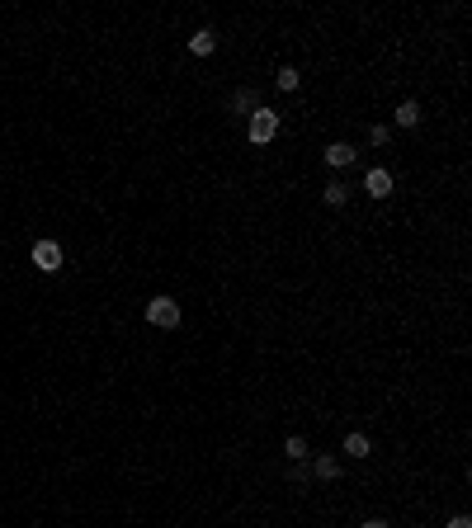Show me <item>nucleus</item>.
Masks as SVG:
<instances>
[{"mask_svg":"<svg viewBox=\"0 0 472 528\" xmlns=\"http://www.w3.org/2000/svg\"><path fill=\"white\" fill-rule=\"evenodd\" d=\"M397 123L416 127V123H421V104H416V99H402V104H397Z\"/></svg>","mask_w":472,"mask_h":528,"instance_id":"9","label":"nucleus"},{"mask_svg":"<svg viewBox=\"0 0 472 528\" xmlns=\"http://www.w3.org/2000/svg\"><path fill=\"white\" fill-rule=\"evenodd\" d=\"M354 156H359V151H354L349 142H330V146H326V165H330V170H345V165H354Z\"/></svg>","mask_w":472,"mask_h":528,"instance_id":"4","label":"nucleus"},{"mask_svg":"<svg viewBox=\"0 0 472 528\" xmlns=\"http://www.w3.org/2000/svg\"><path fill=\"white\" fill-rule=\"evenodd\" d=\"M213 47H218L213 29H199L194 38H189V52H194V57H213Z\"/></svg>","mask_w":472,"mask_h":528,"instance_id":"6","label":"nucleus"},{"mask_svg":"<svg viewBox=\"0 0 472 528\" xmlns=\"http://www.w3.org/2000/svg\"><path fill=\"white\" fill-rule=\"evenodd\" d=\"M345 453H349V458H368V453H373V444H368V434H359V429H354V434H345Z\"/></svg>","mask_w":472,"mask_h":528,"instance_id":"8","label":"nucleus"},{"mask_svg":"<svg viewBox=\"0 0 472 528\" xmlns=\"http://www.w3.org/2000/svg\"><path fill=\"white\" fill-rule=\"evenodd\" d=\"M33 269L57 274V269H62V246H57V241H38V246H33Z\"/></svg>","mask_w":472,"mask_h":528,"instance_id":"3","label":"nucleus"},{"mask_svg":"<svg viewBox=\"0 0 472 528\" xmlns=\"http://www.w3.org/2000/svg\"><path fill=\"white\" fill-rule=\"evenodd\" d=\"M283 453H288V463H307V439L288 434V439H283Z\"/></svg>","mask_w":472,"mask_h":528,"instance_id":"10","label":"nucleus"},{"mask_svg":"<svg viewBox=\"0 0 472 528\" xmlns=\"http://www.w3.org/2000/svg\"><path fill=\"white\" fill-rule=\"evenodd\" d=\"M246 137H251L255 146L274 142V137H279V113H274V109H255V113H251V123H246Z\"/></svg>","mask_w":472,"mask_h":528,"instance_id":"1","label":"nucleus"},{"mask_svg":"<svg viewBox=\"0 0 472 528\" xmlns=\"http://www.w3.org/2000/svg\"><path fill=\"white\" fill-rule=\"evenodd\" d=\"M359 528H387V524H383V519H364Z\"/></svg>","mask_w":472,"mask_h":528,"instance_id":"16","label":"nucleus"},{"mask_svg":"<svg viewBox=\"0 0 472 528\" xmlns=\"http://www.w3.org/2000/svg\"><path fill=\"white\" fill-rule=\"evenodd\" d=\"M449 528H472V519H468V514H454V519H449Z\"/></svg>","mask_w":472,"mask_h":528,"instance_id":"15","label":"nucleus"},{"mask_svg":"<svg viewBox=\"0 0 472 528\" xmlns=\"http://www.w3.org/2000/svg\"><path fill=\"white\" fill-rule=\"evenodd\" d=\"M364 189H368V199H387V194H392V175L387 170H368L364 175Z\"/></svg>","mask_w":472,"mask_h":528,"instance_id":"5","label":"nucleus"},{"mask_svg":"<svg viewBox=\"0 0 472 528\" xmlns=\"http://www.w3.org/2000/svg\"><path fill=\"white\" fill-rule=\"evenodd\" d=\"M274 85H279V90H288V94H293V90H298V85H302V76H298V71H293V66H283V71H279V80H274Z\"/></svg>","mask_w":472,"mask_h":528,"instance_id":"13","label":"nucleus"},{"mask_svg":"<svg viewBox=\"0 0 472 528\" xmlns=\"http://www.w3.org/2000/svg\"><path fill=\"white\" fill-rule=\"evenodd\" d=\"M232 109H236V113H251V109H260V104H255V90H236V94H232Z\"/></svg>","mask_w":472,"mask_h":528,"instance_id":"12","label":"nucleus"},{"mask_svg":"<svg viewBox=\"0 0 472 528\" xmlns=\"http://www.w3.org/2000/svg\"><path fill=\"white\" fill-rule=\"evenodd\" d=\"M312 477H321V482H340V458H316L312 463Z\"/></svg>","mask_w":472,"mask_h":528,"instance_id":"7","label":"nucleus"},{"mask_svg":"<svg viewBox=\"0 0 472 528\" xmlns=\"http://www.w3.org/2000/svg\"><path fill=\"white\" fill-rule=\"evenodd\" d=\"M147 321H151V326H161V330H170V326H180V302H175V297H151V302H147Z\"/></svg>","mask_w":472,"mask_h":528,"instance_id":"2","label":"nucleus"},{"mask_svg":"<svg viewBox=\"0 0 472 528\" xmlns=\"http://www.w3.org/2000/svg\"><path fill=\"white\" fill-rule=\"evenodd\" d=\"M321 199H326L330 208H345V203H349V184H340V180H330V184H326V194H321Z\"/></svg>","mask_w":472,"mask_h":528,"instance_id":"11","label":"nucleus"},{"mask_svg":"<svg viewBox=\"0 0 472 528\" xmlns=\"http://www.w3.org/2000/svg\"><path fill=\"white\" fill-rule=\"evenodd\" d=\"M387 137H392V127H387V123H373V127H368V142H373V146H387Z\"/></svg>","mask_w":472,"mask_h":528,"instance_id":"14","label":"nucleus"}]
</instances>
